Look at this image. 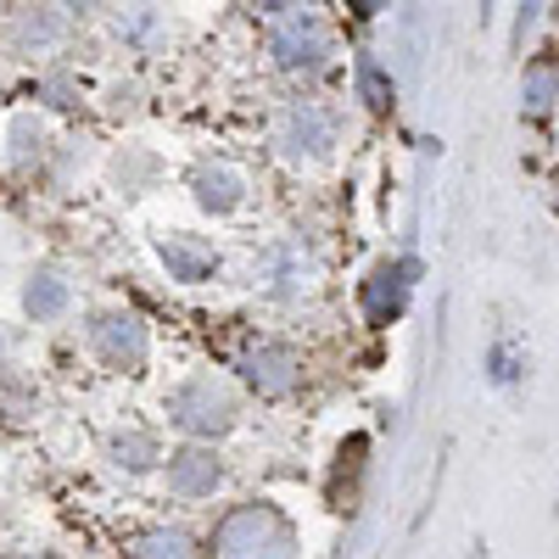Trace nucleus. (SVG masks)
Instances as JSON below:
<instances>
[{"label": "nucleus", "mask_w": 559, "mask_h": 559, "mask_svg": "<svg viewBox=\"0 0 559 559\" xmlns=\"http://www.w3.org/2000/svg\"><path fill=\"white\" fill-rule=\"evenodd\" d=\"M353 7H358V12L369 17V12H376V7H381V0H353Z\"/></svg>", "instance_id": "1"}]
</instances>
